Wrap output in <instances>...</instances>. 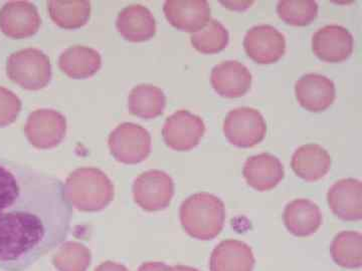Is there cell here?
<instances>
[{
    "mask_svg": "<svg viewBox=\"0 0 362 271\" xmlns=\"http://www.w3.org/2000/svg\"><path fill=\"white\" fill-rule=\"evenodd\" d=\"M244 49L255 63L261 65L274 64L285 54V37L274 26L256 25L247 30L245 35Z\"/></svg>",
    "mask_w": 362,
    "mask_h": 271,
    "instance_id": "cell-10",
    "label": "cell"
},
{
    "mask_svg": "<svg viewBox=\"0 0 362 271\" xmlns=\"http://www.w3.org/2000/svg\"><path fill=\"white\" fill-rule=\"evenodd\" d=\"M206 133V125L201 116L180 110L168 116L162 135L169 148L175 151H189L201 142Z\"/></svg>",
    "mask_w": 362,
    "mask_h": 271,
    "instance_id": "cell-8",
    "label": "cell"
},
{
    "mask_svg": "<svg viewBox=\"0 0 362 271\" xmlns=\"http://www.w3.org/2000/svg\"><path fill=\"white\" fill-rule=\"evenodd\" d=\"M71 215L61 180L0 159V268H30L65 241Z\"/></svg>",
    "mask_w": 362,
    "mask_h": 271,
    "instance_id": "cell-1",
    "label": "cell"
},
{
    "mask_svg": "<svg viewBox=\"0 0 362 271\" xmlns=\"http://www.w3.org/2000/svg\"><path fill=\"white\" fill-rule=\"evenodd\" d=\"M333 261L341 267L359 268L362 266V235L356 231L338 233L330 246Z\"/></svg>",
    "mask_w": 362,
    "mask_h": 271,
    "instance_id": "cell-25",
    "label": "cell"
},
{
    "mask_svg": "<svg viewBox=\"0 0 362 271\" xmlns=\"http://www.w3.org/2000/svg\"><path fill=\"white\" fill-rule=\"evenodd\" d=\"M163 13L169 23L182 32H199L211 20V7L206 0H168Z\"/></svg>",
    "mask_w": 362,
    "mask_h": 271,
    "instance_id": "cell-13",
    "label": "cell"
},
{
    "mask_svg": "<svg viewBox=\"0 0 362 271\" xmlns=\"http://www.w3.org/2000/svg\"><path fill=\"white\" fill-rule=\"evenodd\" d=\"M95 271H129L126 266L113 263V261H106L98 266Z\"/></svg>",
    "mask_w": 362,
    "mask_h": 271,
    "instance_id": "cell-31",
    "label": "cell"
},
{
    "mask_svg": "<svg viewBox=\"0 0 362 271\" xmlns=\"http://www.w3.org/2000/svg\"><path fill=\"white\" fill-rule=\"evenodd\" d=\"M117 30L124 39L132 42H146L154 37L156 23L153 14L140 4L125 7L118 14Z\"/></svg>",
    "mask_w": 362,
    "mask_h": 271,
    "instance_id": "cell-19",
    "label": "cell"
},
{
    "mask_svg": "<svg viewBox=\"0 0 362 271\" xmlns=\"http://www.w3.org/2000/svg\"><path fill=\"white\" fill-rule=\"evenodd\" d=\"M6 73L13 83L23 89L40 90L51 82V61L40 49H21L7 59Z\"/></svg>",
    "mask_w": 362,
    "mask_h": 271,
    "instance_id": "cell-4",
    "label": "cell"
},
{
    "mask_svg": "<svg viewBox=\"0 0 362 271\" xmlns=\"http://www.w3.org/2000/svg\"><path fill=\"white\" fill-rule=\"evenodd\" d=\"M40 16L37 7L26 0H11L0 9V30L11 39H25L39 30Z\"/></svg>",
    "mask_w": 362,
    "mask_h": 271,
    "instance_id": "cell-11",
    "label": "cell"
},
{
    "mask_svg": "<svg viewBox=\"0 0 362 271\" xmlns=\"http://www.w3.org/2000/svg\"><path fill=\"white\" fill-rule=\"evenodd\" d=\"M21 101L11 90L0 87V127L11 125L20 115Z\"/></svg>",
    "mask_w": 362,
    "mask_h": 271,
    "instance_id": "cell-29",
    "label": "cell"
},
{
    "mask_svg": "<svg viewBox=\"0 0 362 271\" xmlns=\"http://www.w3.org/2000/svg\"><path fill=\"white\" fill-rule=\"evenodd\" d=\"M180 215L181 225L189 236L206 241L223 231L226 207L216 195L202 192L182 202Z\"/></svg>",
    "mask_w": 362,
    "mask_h": 271,
    "instance_id": "cell-2",
    "label": "cell"
},
{
    "mask_svg": "<svg viewBox=\"0 0 362 271\" xmlns=\"http://www.w3.org/2000/svg\"><path fill=\"white\" fill-rule=\"evenodd\" d=\"M25 131L28 141L35 148H54L65 138L66 118L58 111L40 109L28 116Z\"/></svg>",
    "mask_w": 362,
    "mask_h": 271,
    "instance_id": "cell-9",
    "label": "cell"
},
{
    "mask_svg": "<svg viewBox=\"0 0 362 271\" xmlns=\"http://www.w3.org/2000/svg\"><path fill=\"white\" fill-rule=\"evenodd\" d=\"M255 263L251 247L240 240L228 239L214 249L209 268L211 271H252Z\"/></svg>",
    "mask_w": 362,
    "mask_h": 271,
    "instance_id": "cell-18",
    "label": "cell"
},
{
    "mask_svg": "<svg viewBox=\"0 0 362 271\" xmlns=\"http://www.w3.org/2000/svg\"><path fill=\"white\" fill-rule=\"evenodd\" d=\"M171 266L162 263H146L140 266L138 271H170Z\"/></svg>",
    "mask_w": 362,
    "mask_h": 271,
    "instance_id": "cell-30",
    "label": "cell"
},
{
    "mask_svg": "<svg viewBox=\"0 0 362 271\" xmlns=\"http://www.w3.org/2000/svg\"><path fill=\"white\" fill-rule=\"evenodd\" d=\"M59 66L68 77L87 78L101 68L102 59L96 49L84 45H75L62 52Z\"/></svg>",
    "mask_w": 362,
    "mask_h": 271,
    "instance_id": "cell-22",
    "label": "cell"
},
{
    "mask_svg": "<svg viewBox=\"0 0 362 271\" xmlns=\"http://www.w3.org/2000/svg\"><path fill=\"white\" fill-rule=\"evenodd\" d=\"M65 192L71 206L86 212L102 210L114 198L113 183L97 168H80L71 172L66 178Z\"/></svg>",
    "mask_w": 362,
    "mask_h": 271,
    "instance_id": "cell-3",
    "label": "cell"
},
{
    "mask_svg": "<svg viewBox=\"0 0 362 271\" xmlns=\"http://www.w3.org/2000/svg\"><path fill=\"white\" fill-rule=\"evenodd\" d=\"M190 42L202 54H216L228 47L230 35L220 21L211 20L202 30L192 33Z\"/></svg>",
    "mask_w": 362,
    "mask_h": 271,
    "instance_id": "cell-26",
    "label": "cell"
},
{
    "mask_svg": "<svg viewBox=\"0 0 362 271\" xmlns=\"http://www.w3.org/2000/svg\"><path fill=\"white\" fill-rule=\"evenodd\" d=\"M291 166L298 177L315 182L329 172L331 157L320 145H303L293 154Z\"/></svg>",
    "mask_w": 362,
    "mask_h": 271,
    "instance_id": "cell-21",
    "label": "cell"
},
{
    "mask_svg": "<svg viewBox=\"0 0 362 271\" xmlns=\"http://www.w3.org/2000/svg\"><path fill=\"white\" fill-rule=\"evenodd\" d=\"M328 205L338 218L344 221L362 219V183L347 178L337 181L327 193Z\"/></svg>",
    "mask_w": 362,
    "mask_h": 271,
    "instance_id": "cell-15",
    "label": "cell"
},
{
    "mask_svg": "<svg viewBox=\"0 0 362 271\" xmlns=\"http://www.w3.org/2000/svg\"><path fill=\"white\" fill-rule=\"evenodd\" d=\"M134 200L144 210H164L175 196L173 178L160 170H149L138 176L133 184Z\"/></svg>",
    "mask_w": 362,
    "mask_h": 271,
    "instance_id": "cell-7",
    "label": "cell"
},
{
    "mask_svg": "<svg viewBox=\"0 0 362 271\" xmlns=\"http://www.w3.org/2000/svg\"><path fill=\"white\" fill-rule=\"evenodd\" d=\"M47 8L52 20L65 30L82 28L90 16V4L88 0H51Z\"/></svg>",
    "mask_w": 362,
    "mask_h": 271,
    "instance_id": "cell-24",
    "label": "cell"
},
{
    "mask_svg": "<svg viewBox=\"0 0 362 271\" xmlns=\"http://www.w3.org/2000/svg\"><path fill=\"white\" fill-rule=\"evenodd\" d=\"M166 106L163 90L152 85H139L131 90L128 108L131 114L139 118L156 119L162 115Z\"/></svg>",
    "mask_w": 362,
    "mask_h": 271,
    "instance_id": "cell-23",
    "label": "cell"
},
{
    "mask_svg": "<svg viewBox=\"0 0 362 271\" xmlns=\"http://www.w3.org/2000/svg\"><path fill=\"white\" fill-rule=\"evenodd\" d=\"M351 32L341 25H330L319 28L312 37V49L317 58L326 63H341L354 52Z\"/></svg>",
    "mask_w": 362,
    "mask_h": 271,
    "instance_id": "cell-12",
    "label": "cell"
},
{
    "mask_svg": "<svg viewBox=\"0 0 362 271\" xmlns=\"http://www.w3.org/2000/svg\"><path fill=\"white\" fill-rule=\"evenodd\" d=\"M92 260L90 249L80 242L66 241L52 258L59 271H87Z\"/></svg>",
    "mask_w": 362,
    "mask_h": 271,
    "instance_id": "cell-27",
    "label": "cell"
},
{
    "mask_svg": "<svg viewBox=\"0 0 362 271\" xmlns=\"http://www.w3.org/2000/svg\"><path fill=\"white\" fill-rule=\"evenodd\" d=\"M283 218L288 231L297 237L314 234L323 220L320 208L308 199H296L288 203Z\"/></svg>",
    "mask_w": 362,
    "mask_h": 271,
    "instance_id": "cell-20",
    "label": "cell"
},
{
    "mask_svg": "<svg viewBox=\"0 0 362 271\" xmlns=\"http://www.w3.org/2000/svg\"><path fill=\"white\" fill-rule=\"evenodd\" d=\"M211 83L220 96L235 99L245 96L251 89L252 73L240 61H223L211 71Z\"/></svg>",
    "mask_w": 362,
    "mask_h": 271,
    "instance_id": "cell-16",
    "label": "cell"
},
{
    "mask_svg": "<svg viewBox=\"0 0 362 271\" xmlns=\"http://www.w3.org/2000/svg\"><path fill=\"white\" fill-rule=\"evenodd\" d=\"M277 13L288 25H308L318 16V4L313 0H282L278 2Z\"/></svg>",
    "mask_w": 362,
    "mask_h": 271,
    "instance_id": "cell-28",
    "label": "cell"
},
{
    "mask_svg": "<svg viewBox=\"0 0 362 271\" xmlns=\"http://www.w3.org/2000/svg\"><path fill=\"white\" fill-rule=\"evenodd\" d=\"M170 271H199L197 268L192 267V266L187 265H175L171 266Z\"/></svg>",
    "mask_w": 362,
    "mask_h": 271,
    "instance_id": "cell-32",
    "label": "cell"
},
{
    "mask_svg": "<svg viewBox=\"0 0 362 271\" xmlns=\"http://www.w3.org/2000/svg\"><path fill=\"white\" fill-rule=\"evenodd\" d=\"M267 124L263 115L256 109L242 107L232 110L223 122V134L233 146L251 148L263 141Z\"/></svg>",
    "mask_w": 362,
    "mask_h": 271,
    "instance_id": "cell-6",
    "label": "cell"
},
{
    "mask_svg": "<svg viewBox=\"0 0 362 271\" xmlns=\"http://www.w3.org/2000/svg\"><path fill=\"white\" fill-rule=\"evenodd\" d=\"M109 148L117 161L134 165L148 158L151 152V136L142 126L123 123L111 133Z\"/></svg>",
    "mask_w": 362,
    "mask_h": 271,
    "instance_id": "cell-5",
    "label": "cell"
},
{
    "mask_svg": "<svg viewBox=\"0 0 362 271\" xmlns=\"http://www.w3.org/2000/svg\"><path fill=\"white\" fill-rule=\"evenodd\" d=\"M295 94L299 104L310 112L325 111L337 97L334 83L320 73H307L297 80Z\"/></svg>",
    "mask_w": 362,
    "mask_h": 271,
    "instance_id": "cell-14",
    "label": "cell"
},
{
    "mask_svg": "<svg viewBox=\"0 0 362 271\" xmlns=\"http://www.w3.org/2000/svg\"><path fill=\"white\" fill-rule=\"evenodd\" d=\"M243 174L252 189L264 192L277 186L284 178L285 170L278 157L262 153L247 159Z\"/></svg>",
    "mask_w": 362,
    "mask_h": 271,
    "instance_id": "cell-17",
    "label": "cell"
}]
</instances>
